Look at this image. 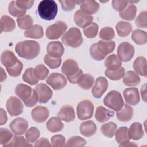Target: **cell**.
I'll list each match as a JSON object with an SVG mask.
<instances>
[{
    "instance_id": "cell-1",
    "label": "cell",
    "mask_w": 147,
    "mask_h": 147,
    "mask_svg": "<svg viewBox=\"0 0 147 147\" xmlns=\"http://www.w3.org/2000/svg\"><path fill=\"white\" fill-rule=\"evenodd\" d=\"M15 51L20 57L27 60H32L38 55L40 45L37 41L25 40L16 45Z\"/></svg>"
},
{
    "instance_id": "cell-2",
    "label": "cell",
    "mask_w": 147,
    "mask_h": 147,
    "mask_svg": "<svg viewBox=\"0 0 147 147\" xmlns=\"http://www.w3.org/2000/svg\"><path fill=\"white\" fill-rule=\"evenodd\" d=\"M115 43L113 41L100 40L93 44L90 48L91 56L95 60L100 61L112 53L115 49Z\"/></svg>"
},
{
    "instance_id": "cell-3",
    "label": "cell",
    "mask_w": 147,
    "mask_h": 147,
    "mask_svg": "<svg viewBox=\"0 0 147 147\" xmlns=\"http://www.w3.org/2000/svg\"><path fill=\"white\" fill-rule=\"evenodd\" d=\"M61 72L72 84L76 83L78 78L83 74V71L79 69L77 62L74 59H67L63 64Z\"/></svg>"
},
{
    "instance_id": "cell-4",
    "label": "cell",
    "mask_w": 147,
    "mask_h": 147,
    "mask_svg": "<svg viewBox=\"0 0 147 147\" xmlns=\"http://www.w3.org/2000/svg\"><path fill=\"white\" fill-rule=\"evenodd\" d=\"M57 10V5L53 0L41 1L37 7V12L39 16L42 19L48 21L52 20L55 18Z\"/></svg>"
},
{
    "instance_id": "cell-5",
    "label": "cell",
    "mask_w": 147,
    "mask_h": 147,
    "mask_svg": "<svg viewBox=\"0 0 147 147\" xmlns=\"http://www.w3.org/2000/svg\"><path fill=\"white\" fill-rule=\"evenodd\" d=\"M61 41L65 45L75 48L82 45L83 39L80 30L76 27H72L63 34Z\"/></svg>"
},
{
    "instance_id": "cell-6",
    "label": "cell",
    "mask_w": 147,
    "mask_h": 147,
    "mask_svg": "<svg viewBox=\"0 0 147 147\" xmlns=\"http://www.w3.org/2000/svg\"><path fill=\"white\" fill-rule=\"evenodd\" d=\"M103 103L107 107L116 111L119 110L124 105L121 94L115 90L111 91L106 95Z\"/></svg>"
},
{
    "instance_id": "cell-7",
    "label": "cell",
    "mask_w": 147,
    "mask_h": 147,
    "mask_svg": "<svg viewBox=\"0 0 147 147\" xmlns=\"http://www.w3.org/2000/svg\"><path fill=\"white\" fill-rule=\"evenodd\" d=\"M67 28L65 22L62 21H57L48 26L45 32L46 36L49 40L58 39L65 32Z\"/></svg>"
},
{
    "instance_id": "cell-8",
    "label": "cell",
    "mask_w": 147,
    "mask_h": 147,
    "mask_svg": "<svg viewBox=\"0 0 147 147\" xmlns=\"http://www.w3.org/2000/svg\"><path fill=\"white\" fill-rule=\"evenodd\" d=\"M94 105L90 100H83L80 102L76 107V113L80 120H86L91 118L94 113Z\"/></svg>"
},
{
    "instance_id": "cell-9",
    "label": "cell",
    "mask_w": 147,
    "mask_h": 147,
    "mask_svg": "<svg viewBox=\"0 0 147 147\" xmlns=\"http://www.w3.org/2000/svg\"><path fill=\"white\" fill-rule=\"evenodd\" d=\"M118 57L124 62L130 61L134 56V48L133 45L127 42L121 43L117 49Z\"/></svg>"
},
{
    "instance_id": "cell-10",
    "label": "cell",
    "mask_w": 147,
    "mask_h": 147,
    "mask_svg": "<svg viewBox=\"0 0 147 147\" xmlns=\"http://www.w3.org/2000/svg\"><path fill=\"white\" fill-rule=\"evenodd\" d=\"M46 83L51 86L55 90L63 89L67 83L66 78L61 74H51L46 79Z\"/></svg>"
},
{
    "instance_id": "cell-11",
    "label": "cell",
    "mask_w": 147,
    "mask_h": 147,
    "mask_svg": "<svg viewBox=\"0 0 147 147\" xmlns=\"http://www.w3.org/2000/svg\"><path fill=\"white\" fill-rule=\"evenodd\" d=\"M6 109L9 114L13 116H17L21 114L24 109L22 102L15 96H10L6 102Z\"/></svg>"
},
{
    "instance_id": "cell-12",
    "label": "cell",
    "mask_w": 147,
    "mask_h": 147,
    "mask_svg": "<svg viewBox=\"0 0 147 147\" xmlns=\"http://www.w3.org/2000/svg\"><path fill=\"white\" fill-rule=\"evenodd\" d=\"M108 87L107 80L103 76L98 77L95 83L91 92L93 96L95 98H100L107 90Z\"/></svg>"
},
{
    "instance_id": "cell-13",
    "label": "cell",
    "mask_w": 147,
    "mask_h": 147,
    "mask_svg": "<svg viewBox=\"0 0 147 147\" xmlns=\"http://www.w3.org/2000/svg\"><path fill=\"white\" fill-rule=\"evenodd\" d=\"M28 127V121L21 117L14 119L10 123V128L16 135H22L24 134Z\"/></svg>"
},
{
    "instance_id": "cell-14",
    "label": "cell",
    "mask_w": 147,
    "mask_h": 147,
    "mask_svg": "<svg viewBox=\"0 0 147 147\" xmlns=\"http://www.w3.org/2000/svg\"><path fill=\"white\" fill-rule=\"evenodd\" d=\"M35 90L38 96V102L40 103H45L52 96V90L45 84L40 83L35 87Z\"/></svg>"
},
{
    "instance_id": "cell-15",
    "label": "cell",
    "mask_w": 147,
    "mask_h": 147,
    "mask_svg": "<svg viewBox=\"0 0 147 147\" xmlns=\"http://www.w3.org/2000/svg\"><path fill=\"white\" fill-rule=\"evenodd\" d=\"M49 115L47 107L42 106H37L31 111V117L34 121L37 123L44 122Z\"/></svg>"
},
{
    "instance_id": "cell-16",
    "label": "cell",
    "mask_w": 147,
    "mask_h": 147,
    "mask_svg": "<svg viewBox=\"0 0 147 147\" xmlns=\"http://www.w3.org/2000/svg\"><path fill=\"white\" fill-rule=\"evenodd\" d=\"M47 54L55 58H61L64 52V48L60 41H51L47 47Z\"/></svg>"
},
{
    "instance_id": "cell-17",
    "label": "cell",
    "mask_w": 147,
    "mask_h": 147,
    "mask_svg": "<svg viewBox=\"0 0 147 147\" xmlns=\"http://www.w3.org/2000/svg\"><path fill=\"white\" fill-rule=\"evenodd\" d=\"M125 102L130 105H136L140 102L138 90L135 87H129L125 89L123 92Z\"/></svg>"
},
{
    "instance_id": "cell-18",
    "label": "cell",
    "mask_w": 147,
    "mask_h": 147,
    "mask_svg": "<svg viewBox=\"0 0 147 147\" xmlns=\"http://www.w3.org/2000/svg\"><path fill=\"white\" fill-rule=\"evenodd\" d=\"M93 17L91 15L87 14L80 10H77L74 15V21L76 25L80 28H86L90 25L93 21Z\"/></svg>"
},
{
    "instance_id": "cell-19",
    "label": "cell",
    "mask_w": 147,
    "mask_h": 147,
    "mask_svg": "<svg viewBox=\"0 0 147 147\" xmlns=\"http://www.w3.org/2000/svg\"><path fill=\"white\" fill-rule=\"evenodd\" d=\"M57 116L59 119L64 121L65 122H72L74 121L75 118L74 109L70 105H63L60 108L57 114Z\"/></svg>"
},
{
    "instance_id": "cell-20",
    "label": "cell",
    "mask_w": 147,
    "mask_h": 147,
    "mask_svg": "<svg viewBox=\"0 0 147 147\" xmlns=\"http://www.w3.org/2000/svg\"><path fill=\"white\" fill-rule=\"evenodd\" d=\"M18 60L14 53L9 50H5L1 56V61L6 68L12 67Z\"/></svg>"
},
{
    "instance_id": "cell-21",
    "label": "cell",
    "mask_w": 147,
    "mask_h": 147,
    "mask_svg": "<svg viewBox=\"0 0 147 147\" xmlns=\"http://www.w3.org/2000/svg\"><path fill=\"white\" fill-rule=\"evenodd\" d=\"M80 5V10L88 15L96 13L99 9V4L95 1H82Z\"/></svg>"
},
{
    "instance_id": "cell-22",
    "label": "cell",
    "mask_w": 147,
    "mask_h": 147,
    "mask_svg": "<svg viewBox=\"0 0 147 147\" xmlns=\"http://www.w3.org/2000/svg\"><path fill=\"white\" fill-rule=\"evenodd\" d=\"M117 118L121 122H128L130 121L133 115V108L127 104H124L123 107L116 113Z\"/></svg>"
},
{
    "instance_id": "cell-23",
    "label": "cell",
    "mask_w": 147,
    "mask_h": 147,
    "mask_svg": "<svg viewBox=\"0 0 147 147\" xmlns=\"http://www.w3.org/2000/svg\"><path fill=\"white\" fill-rule=\"evenodd\" d=\"M79 129L80 133L83 136L90 137L96 133L97 127L95 123L92 121L90 120L82 122L80 124Z\"/></svg>"
},
{
    "instance_id": "cell-24",
    "label": "cell",
    "mask_w": 147,
    "mask_h": 147,
    "mask_svg": "<svg viewBox=\"0 0 147 147\" xmlns=\"http://www.w3.org/2000/svg\"><path fill=\"white\" fill-rule=\"evenodd\" d=\"M114 114V111L109 110L102 106H99L96 109L95 117L99 122L103 123L109 120Z\"/></svg>"
},
{
    "instance_id": "cell-25",
    "label": "cell",
    "mask_w": 147,
    "mask_h": 147,
    "mask_svg": "<svg viewBox=\"0 0 147 147\" xmlns=\"http://www.w3.org/2000/svg\"><path fill=\"white\" fill-rule=\"evenodd\" d=\"M133 67L137 74L146 77V60L144 57H137L133 63Z\"/></svg>"
},
{
    "instance_id": "cell-26",
    "label": "cell",
    "mask_w": 147,
    "mask_h": 147,
    "mask_svg": "<svg viewBox=\"0 0 147 147\" xmlns=\"http://www.w3.org/2000/svg\"><path fill=\"white\" fill-rule=\"evenodd\" d=\"M33 89L25 84L20 83L17 85L15 88V94L24 101L28 99L32 95Z\"/></svg>"
},
{
    "instance_id": "cell-27",
    "label": "cell",
    "mask_w": 147,
    "mask_h": 147,
    "mask_svg": "<svg viewBox=\"0 0 147 147\" xmlns=\"http://www.w3.org/2000/svg\"><path fill=\"white\" fill-rule=\"evenodd\" d=\"M105 66L107 69L114 71L119 69L122 65V61L115 54L109 55L105 60Z\"/></svg>"
},
{
    "instance_id": "cell-28",
    "label": "cell",
    "mask_w": 147,
    "mask_h": 147,
    "mask_svg": "<svg viewBox=\"0 0 147 147\" xmlns=\"http://www.w3.org/2000/svg\"><path fill=\"white\" fill-rule=\"evenodd\" d=\"M128 134L130 138L138 140L144 136V130L142 125L140 122H134L128 129Z\"/></svg>"
},
{
    "instance_id": "cell-29",
    "label": "cell",
    "mask_w": 147,
    "mask_h": 147,
    "mask_svg": "<svg viewBox=\"0 0 147 147\" xmlns=\"http://www.w3.org/2000/svg\"><path fill=\"white\" fill-rule=\"evenodd\" d=\"M1 33L2 32H9L13 31L16 28L14 20L7 15H3L1 18L0 22Z\"/></svg>"
},
{
    "instance_id": "cell-30",
    "label": "cell",
    "mask_w": 147,
    "mask_h": 147,
    "mask_svg": "<svg viewBox=\"0 0 147 147\" xmlns=\"http://www.w3.org/2000/svg\"><path fill=\"white\" fill-rule=\"evenodd\" d=\"M22 136H14L11 140L7 144L3 145V147H31L32 144Z\"/></svg>"
},
{
    "instance_id": "cell-31",
    "label": "cell",
    "mask_w": 147,
    "mask_h": 147,
    "mask_svg": "<svg viewBox=\"0 0 147 147\" xmlns=\"http://www.w3.org/2000/svg\"><path fill=\"white\" fill-rule=\"evenodd\" d=\"M48 130L51 133L60 131L64 127V124L58 117H53L51 118L46 123Z\"/></svg>"
},
{
    "instance_id": "cell-32",
    "label": "cell",
    "mask_w": 147,
    "mask_h": 147,
    "mask_svg": "<svg viewBox=\"0 0 147 147\" xmlns=\"http://www.w3.org/2000/svg\"><path fill=\"white\" fill-rule=\"evenodd\" d=\"M24 36L26 37L40 39L44 36V31L42 27L40 25H34L30 29L26 30L24 33Z\"/></svg>"
},
{
    "instance_id": "cell-33",
    "label": "cell",
    "mask_w": 147,
    "mask_h": 147,
    "mask_svg": "<svg viewBox=\"0 0 147 147\" xmlns=\"http://www.w3.org/2000/svg\"><path fill=\"white\" fill-rule=\"evenodd\" d=\"M137 12V7L132 3L131 1H129V4L125 10L119 12V16L121 18L127 20L132 21L136 17Z\"/></svg>"
},
{
    "instance_id": "cell-34",
    "label": "cell",
    "mask_w": 147,
    "mask_h": 147,
    "mask_svg": "<svg viewBox=\"0 0 147 147\" xmlns=\"http://www.w3.org/2000/svg\"><path fill=\"white\" fill-rule=\"evenodd\" d=\"M141 81L140 78L133 71H129L125 74L123 77V82L127 86H135L138 85Z\"/></svg>"
},
{
    "instance_id": "cell-35",
    "label": "cell",
    "mask_w": 147,
    "mask_h": 147,
    "mask_svg": "<svg viewBox=\"0 0 147 147\" xmlns=\"http://www.w3.org/2000/svg\"><path fill=\"white\" fill-rule=\"evenodd\" d=\"M118 36L121 37L127 36L132 30V26L130 23L126 21H119L115 26Z\"/></svg>"
},
{
    "instance_id": "cell-36",
    "label": "cell",
    "mask_w": 147,
    "mask_h": 147,
    "mask_svg": "<svg viewBox=\"0 0 147 147\" xmlns=\"http://www.w3.org/2000/svg\"><path fill=\"white\" fill-rule=\"evenodd\" d=\"M94 83V77L89 74H82L78 79L76 83L82 89H90Z\"/></svg>"
},
{
    "instance_id": "cell-37",
    "label": "cell",
    "mask_w": 147,
    "mask_h": 147,
    "mask_svg": "<svg viewBox=\"0 0 147 147\" xmlns=\"http://www.w3.org/2000/svg\"><path fill=\"white\" fill-rule=\"evenodd\" d=\"M131 39L138 45H144L147 41L146 33L140 29H136L132 32Z\"/></svg>"
},
{
    "instance_id": "cell-38",
    "label": "cell",
    "mask_w": 147,
    "mask_h": 147,
    "mask_svg": "<svg viewBox=\"0 0 147 147\" xmlns=\"http://www.w3.org/2000/svg\"><path fill=\"white\" fill-rule=\"evenodd\" d=\"M117 129V125L113 122H109L102 125L100 130L102 134L108 138H112L115 134Z\"/></svg>"
},
{
    "instance_id": "cell-39",
    "label": "cell",
    "mask_w": 147,
    "mask_h": 147,
    "mask_svg": "<svg viewBox=\"0 0 147 147\" xmlns=\"http://www.w3.org/2000/svg\"><path fill=\"white\" fill-rule=\"evenodd\" d=\"M17 22L20 28L28 30L33 26V20L30 15L25 14L17 18Z\"/></svg>"
},
{
    "instance_id": "cell-40",
    "label": "cell",
    "mask_w": 147,
    "mask_h": 147,
    "mask_svg": "<svg viewBox=\"0 0 147 147\" xmlns=\"http://www.w3.org/2000/svg\"><path fill=\"white\" fill-rule=\"evenodd\" d=\"M115 140L118 144H121L130 140L128 134V128L125 126L119 127L115 132Z\"/></svg>"
},
{
    "instance_id": "cell-41",
    "label": "cell",
    "mask_w": 147,
    "mask_h": 147,
    "mask_svg": "<svg viewBox=\"0 0 147 147\" xmlns=\"http://www.w3.org/2000/svg\"><path fill=\"white\" fill-rule=\"evenodd\" d=\"M125 74V69L123 67H121L119 69L114 71L106 69L105 71V75L112 80H119L122 78Z\"/></svg>"
},
{
    "instance_id": "cell-42",
    "label": "cell",
    "mask_w": 147,
    "mask_h": 147,
    "mask_svg": "<svg viewBox=\"0 0 147 147\" xmlns=\"http://www.w3.org/2000/svg\"><path fill=\"white\" fill-rule=\"evenodd\" d=\"M22 80L30 85H34L38 82V79L34 75L33 68H28L25 70L22 75Z\"/></svg>"
},
{
    "instance_id": "cell-43",
    "label": "cell",
    "mask_w": 147,
    "mask_h": 147,
    "mask_svg": "<svg viewBox=\"0 0 147 147\" xmlns=\"http://www.w3.org/2000/svg\"><path fill=\"white\" fill-rule=\"evenodd\" d=\"M8 11L11 16L14 17H17L18 18L25 15V13L26 12V10L19 8L17 6L15 1H12L10 2L9 5Z\"/></svg>"
},
{
    "instance_id": "cell-44",
    "label": "cell",
    "mask_w": 147,
    "mask_h": 147,
    "mask_svg": "<svg viewBox=\"0 0 147 147\" xmlns=\"http://www.w3.org/2000/svg\"><path fill=\"white\" fill-rule=\"evenodd\" d=\"M99 26L95 22H92L90 25L83 29L84 34L88 38H93L95 37L98 32Z\"/></svg>"
},
{
    "instance_id": "cell-45",
    "label": "cell",
    "mask_w": 147,
    "mask_h": 147,
    "mask_svg": "<svg viewBox=\"0 0 147 147\" xmlns=\"http://www.w3.org/2000/svg\"><path fill=\"white\" fill-rule=\"evenodd\" d=\"M86 144V141L83 138L74 136L70 137L67 141L65 146L72 147V146H84Z\"/></svg>"
},
{
    "instance_id": "cell-46",
    "label": "cell",
    "mask_w": 147,
    "mask_h": 147,
    "mask_svg": "<svg viewBox=\"0 0 147 147\" xmlns=\"http://www.w3.org/2000/svg\"><path fill=\"white\" fill-rule=\"evenodd\" d=\"M44 61L50 68L56 69L60 67L61 63V59L55 58L47 54L44 57Z\"/></svg>"
},
{
    "instance_id": "cell-47",
    "label": "cell",
    "mask_w": 147,
    "mask_h": 147,
    "mask_svg": "<svg viewBox=\"0 0 147 147\" xmlns=\"http://www.w3.org/2000/svg\"><path fill=\"white\" fill-rule=\"evenodd\" d=\"M34 74L38 80H44L49 74L48 69L43 64H38L34 68Z\"/></svg>"
},
{
    "instance_id": "cell-48",
    "label": "cell",
    "mask_w": 147,
    "mask_h": 147,
    "mask_svg": "<svg viewBox=\"0 0 147 147\" xmlns=\"http://www.w3.org/2000/svg\"><path fill=\"white\" fill-rule=\"evenodd\" d=\"M40 133L39 130L35 127H32L28 129L25 132L26 139L30 142L33 143L37 140L40 137Z\"/></svg>"
},
{
    "instance_id": "cell-49",
    "label": "cell",
    "mask_w": 147,
    "mask_h": 147,
    "mask_svg": "<svg viewBox=\"0 0 147 147\" xmlns=\"http://www.w3.org/2000/svg\"><path fill=\"white\" fill-rule=\"evenodd\" d=\"M99 36L100 38L105 41H110L114 38L115 33L112 28L104 27L100 30Z\"/></svg>"
},
{
    "instance_id": "cell-50",
    "label": "cell",
    "mask_w": 147,
    "mask_h": 147,
    "mask_svg": "<svg viewBox=\"0 0 147 147\" xmlns=\"http://www.w3.org/2000/svg\"><path fill=\"white\" fill-rule=\"evenodd\" d=\"M13 137V134L10 130L6 128L0 129V144L4 145L8 143Z\"/></svg>"
},
{
    "instance_id": "cell-51",
    "label": "cell",
    "mask_w": 147,
    "mask_h": 147,
    "mask_svg": "<svg viewBox=\"0 0 147 147\" xmlns=\"http://www.w3.org/2000/svg\"><path fill=\"white\" fill-rule=\"evenodd\" d=\"M23 68V64L20 60L12 67L6 68V71L10 76L12 77H17L20 75Z\"/></svg>"
},
{
    "instance_id": "cell-52",
    "label": "cell",
    "mask_w": 147,
    "mask_h": 147,
    "mask_svg": "<svg viewBox=\"0 0 147 147\" xmlns=\"http://www.w3.org/2000/svg\"><path fill=\"white\" fill-rule=\"evenodd\" d=\"M135 23L138 28L145 29L147 27V11H141L137 17Z\"/></svg>"
},
{
    "instance_id": "cell-53",
    "label": "cell",
    "mask_w": 147,
    "mask_h": 147,
    "mask_svg": "<svg viewBox=\"0 0 147 147\" xmlns=\"http://www.w3.org/2000/svg\"><path fill=\"white\" fill-rule=\"evenodd\" d=\"M51 146L53 147H63L65 145V138L61 134H56L51 139Z\"/></svg>"
},
{
    "instance_id": "cell-54",
    "label": "cell",
    "mask_w": 147,
    "mask_h": 147,
    "mask_svg": "<svg viewBox=\"0 0 147 147\" xmlns=\"http://www.w3.org/2000/svg\"><path fill=\"white\" fill-rule=\"evenodd\" d=\"M38 101V96L37 92H36L35 89H33L32 95L28 99L24 101V103L26 107H32L35 106L37 104Z\"/></svg>"
},
{
    "instance_id": "cell-55",
    "label": "cell",
    "mask_w": 147,
    "mask_h": 147,
    "mask_svg": "<svg viewBox=\"0 0 147 147\" xmlns=\"http://www.w3.org/2000/svg\"><path fill=\"white\" fill-rule=\"evenodd\" d=\"M128 3H129V1H127L114 0L112 1V6L116 11L121 12L125 9Z\"/></svg>"
},
{
    "instance_id": "cell-56",
    "label": "cell",
    "mask_w": 147,
    "mask_h": 147,
    "mask_svg": "<svg viewBox=\"0 0 147 147\" xmlns=\"http://www.w3.org/2000/svg\"><path fill=\"white\" fill-rule=\"evenodd\" d=\"M61 5V7L63 10L65 11H69L72 10L76 5V1H59Z\"/></svg>"
},
{
    "instance_id": "cell-57",
    "label": "cell",
    "mask_w": 147,
    "mask_h": 147,
    "mask_svg": "<svg viewBox=\"0 0 147 147\" xmlns=\"http://www.w3.org/2000/svg\"><path fill=\"white\" fill-rule=\"evenodd\" d=\"M17 6L22 9L24 10H28L30 8H31L33 4L34 1H21V0H17L16 1Z\"/></svg>"
},
{
    "instance_id": "cell-58",
    "label": "cell",
    "mask_w": 147,
    "mask_h": 147,
    "mask_svg": "<svg viewBox=\"0 0 147 147\" xmlns=\"http://www.w3.org/2000/svg\"><path fill=\"white\" fill-rule=\"evenodd\" d=\"M34 146L36 147H41V146L50 147L51 146V145L49 143L48 139L44 137H42L36 141Z\"/></svg>"
},
{
    "instance_id": "cell-59",
    "label": "cell",
    "mask_w": 147,
    "mask_h": 147,
    "mask_svg": "<svg viewBox=\"0 0 147 147\" xmlns=\"http://www.w3.org/2000/svg\"><path fill=\"white\" fill-rule=\"evenodd\" d=\"M1 121H0V125H3L6 123L7 121V117L6 115V111L4 110L3 109L1 108Z\"/></svg>"
},
{
    "instance_id": "cell-60",
    "label": "cell",
    "mask_w": 147,
    "mask_h": 147,
    "mask_svg": "<svg viewBox=\"0 0 147 147\" xmlns=\"http://www.w3.org/2000/svg\"><path fill=\"white\" fill-rule=\"evenodd\" d=\"M146 84H145L143 86H142L141 88V95L142 96V99L144 100V102H146Z\"/></svg>"
},
{
    "instance_id": "cell-61",
    "label": "cell",
    "mask_w": 147,
    "mask_h": 147,
    "mask_svg": "<svg viewBox=\"0 0 147 147\" xmlns=\"http://www.w3.org/2000/svg\"><path fill=\"white\" fill-rule=\"evenodd\" d=\"M119 146H137V144L133 142H130L129 141H127L126 142L121 143L119 144Z\"/></svg>"
},
{
    "instance_id": "cell-62",
    "label": "cell",
    "mask_w": 147,
    "mask_h": 147,
    "mask_svg": "<svg viewBox=\"0 0 147 147\" xmlns=\"http://www.w3.org/2000/svg\"><path fill=\"white\" fill-rule=\"evenodd\" d=\"M1 82H3L4 80H6V78H7V75L5 72V71L3 70V69L1 67Z\"/></svg>"
}]
</instances>
